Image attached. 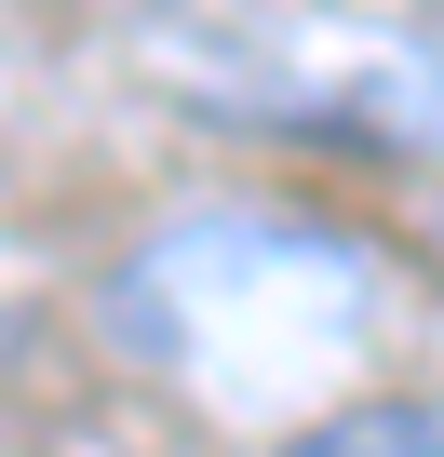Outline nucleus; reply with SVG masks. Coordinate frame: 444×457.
I'll return each mask as SVG.
<instances>
[{
	"label": "nucleus",
	"mask_w": 444,
	"mask_h": 457,
	"mask_svg": "<svg viewBox=\"0 0 444 457\" xmlns=\"http://www.w3.org/2000/svg\"><path fill=\"white\" fill-rule=\"evenodd\" d=\"M270 457H444V390H364V403H323V417L283 430Z\"/></svg>",
	"instance_id": "nucleus-1"
},
{
	"label": "nucleus",
	"mask_w": 444,
	"mask_h": 457,
	"mask_svg": "<svg viewBox=\"0 0 444 457\" xmlns=\"http://www.w3.org/2000/svg\"><path fill=\"white\" fill-rule=\"evenodd\" d=\"M0 363H14V310H0Z\"/></svg>",
	"instance_id": "nucleus-2"
},
{
	"label": "nucleus",
	"mask_w": 444,
	"mask_h": 457,
	"mask_svg": "<svg viewBox=\"0 0 444 457\" xmlns=\"http://www.w3.org/2000/svg\"><path fill=\"white\" fill-rule=\"evenodd\" d=\"M431 256H444V202H431Z\"/></svg>",
	"instance_id": "nucleus-3"
}]
</instances>
